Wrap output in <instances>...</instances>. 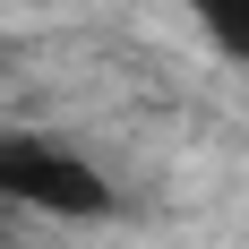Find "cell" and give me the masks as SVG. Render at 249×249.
<instances>
[{"label": "cell", "mask_w": 249, "mask_h": 249, "mask_svg": "<svg viewBox=\"0 0 249 249\" xmlns=\"http://www.w3.org/2000/svg\"><path fill=\"white\" fill-rule=\"evenodd\" d=\"M0 198L9 206H35V215H112V180L86 163V155L52 146V138H0Z\"/></svg>", "instance_id": "cell-1"}, {"label": "cell", "mask_w": 249, "mask_h": 249, "mask_svg": "<svg viewBox=\"0 0 249 249\" xmlns=\"http://www.w3.org/2000/svg\"><path fill=\"white\" fill-rule=\"evenodd\" d=\"M206 26V43L224 52V60H249V0H189Z\"/></svg>", "instance_id": "cell-2"}]
</instances>
